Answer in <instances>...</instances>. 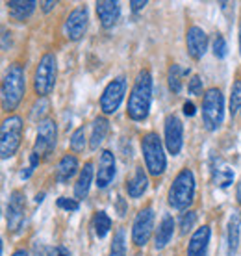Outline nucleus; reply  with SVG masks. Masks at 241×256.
<instances>
[{
    "label": "nucleus",
    "instance_id": "nucleus-3",
    "mask_svg": "<svg viewBox=\"0 0 241 256\" xmlns=\"http://www.w3.org/2000/svg\"><path fill=\"white\" fill-rule=\"evenodd\" d=\"M195 174L190 167H184L180 173L172 178V184L167 192V204L172 210L188 212L195 202Z\"/></svg>",
    "mask_w": 241,
    "mask_h": 256
},
{
    "label": "nucleus",
    "instance_id": "nucleus-22",
    "mask_svg": "<svg viewBox=\"0 0 241 256\" xmlns=\"http://www.w3.org/2000/svg\"><path fill=\"white\" fill-rule=\"evenodd\" d=\"M210 236H212V228H210L208 224L198 226L197 230L193 232L190 238V244H188V256H208Z\"/></svg>",
    "mask_w": 241,
    "mask_h": 256
},
{
    "label": "nucleus",
    "instance_id": "nucleus-38",
    "mask_svg": "<svg viewBox=\"0 0 241 256\" xmlns=\"http://www.w3.org/2000/svg\"><path fill=\"white\" fill-rule=\"evenodd\" d=\"M182 114H184L186 117H193L197 114V106L191 102V100H186V102L182 104Z\"/></svg>",
    "mask_w": 241,
    "mask_h": 256
},
{
    "label": "nucleus",
    "instance_id": "nucleus-37",
    "mask_svg": "<svg viewBox=\"0 0 241 256\" xmlns=\"http://www.w3.org/2000/svg\"><path fill=\"white\" fill-rule=\"evenodd\" d=\"M115 208H117V214H119V218H124V216H126V212H128L126 198L117 197V200H115Z\"/></svg>",
    "mask_w": 241,
    "mask_h": 256
},
{
    "label": "nucleus",
    "instance_id": "nucleus-47",
    "mask_svg": "<svg viewBox=\"0 0 241 256\" xmlns=\"http://www.w3.org/2000/svg\"><path fill=\"white\" fill-rule=\"evenodd\" d=\"M238 41H240V56H241V22H240V32H238Z\"/></svg>",
    "mask_w": 241,
    "mask_h": 256
},
{
    "label": "nucleus",
    "instance_id": "nucleus-27",
    "mask_svg": "<svg viewBox=\"0 0 241 256\" xmlns=\"http://www.w3.org/2000/svg\"><path fill=\"white\" fill-rule=\"evenodd\" d=\"M91 224H93V232H95V236L98 238V240H102V238H106L110 234L114 221H112V218L108 216V212L98 210V212H95V216H93V223Z\"/></svg>",
    "mask_w": 241,
    "mask_h": 256
},
{
    "label": "nucleus",
    "instance_id": "nucleus-21",
    "mask_svg": "<svg viewBox=\"0 0 241 256\" xmlns=\"http://www.w3.org/2000/svg\"><path fill=\"white\" fill-rule=\"evenodd\" d=\"M174 228H176L174 218L171 214H164L158 223V228L154 232V249L164 250L172 240V236H174Z\"/></svg>",
    "mask_w": 241,
    "mask_h": 256
},
{
    "label": "nucleus",
    "instance_id": "nucleus-20",
    "mask_svg": "<svg viewBox=\"0 0 241 256\" xmlns=\"http://www.w3.org/2000/svg\"><path fill=\"white\" fill-rule=\"evenodd\" d=\"M150 174L146 173V169H143V166H136L134 167V173L132 176L126 180V184H124V190H126L128 197L130 198H140L143 197L148 190V184H150V180H148Z\"/></svg>",
    "mask_w": 241,
    "mask_h": 256
},
{
    "label": "nucleus",
    "instance_id": "nucleus-19",
    "mask_svg": "<svg viewBox=\"0 0 241 256\" xmlns=\"http://www.w3.org/2000/svg\"><path fill=\"white\" fill-rule=\"evenodd\" d=\"M241 240V210L234 208L228 216V223H226V254L236 256L240 249Z\"/></svg>",
    "mask_w": 241,
    "mask_h": 256
},
{
    "label": "nucleus",
    "instance_id": "nucleus-24",
    "mask_svg": "<svg viewBox=\"0 0 241 256\" xmlns=\"http://www.w3.org/2000/svg\"><path fill=\"white\" fill-rule=\"evenodd\" d=\"M95 173L96 171L93 169V162H86L84 167L80 169V173H78L76 182H74V198L76 200L88 198L91 184H93V178H95Z\"/></svg>",
    "mask_w": 241,
    "mask_h": 256
},
{
    "label": "nucleus",
    "instance_id": "nucleus-15",
    "mask_svg": "<svg viewBox=\"0 0 241 256\" xmlns=\"http://www.w3.org/2000/svg\"><path fill=\"white\" fill-rule=\"evenodd\" d=\"M208 34L204 32L200 26L191 24L186 32V50L190 54L191 60L200 62L204 58V54L208 52Z\"/></svg>",
    "mask_w": 241,
    "mask_h": 256
},
{
    "label": "nucleus",
    "instance_id": "nucleus-42",
    "mask_svg": "<svg viewBox=\"0 0 241 256\" xmlns=\"http://www.w3.org/2000/svg\"><path fill=\"white\" fill-rule=\"evenodd\" d=\"M39 164H41V158H39L38 154H36L32 150V152H30V167H34V169H36V167H38Z\"/></svg>",
    "mask_w": 241,
    "mask_h": 256
},
{
    "label": "nucleus",
    "instance_id": "nucleus-26",
    "mask_svg": "<svg viewBox=\"0 0 241 256\" xmlns=\"http://www.w3.org/2000/svg\"><path fill=\"white\" fill-rule=\"evenodd\" d=\"M190 74H191L190 69H184L182 65H178V64H171L169 69H167V84H169V90H171L174 95L182 93V88H184L182 78L190 76Z\"/></svg>",
    "mask_w": 241,
    "mask_h": 256
},
{
    "label": "nucleus",
    "instance_id": "nucleus-40",
    "mask_svg": "<svg viewBox=\"0 0 241 256\" xmlns=\"http://www.w3.org/2000/svg\"><path fill=\"white\" fill-rule=\"evenodd\" d=\"M39 6H41V10H43L44 13L52 12L54 8L58 6V2H52V0H46V2H39Z\"/></svg>",
    "mask_w": 241,
    "mask_h": 256
},
{
    "label": "nucleus",
    "instance_id": "nucleus-23",
    "mask_svg": "<svg viewBox=\"0 0 241 256\" xmlns=\"http://www.w3.org/2000/svg\"><path fill=\"white\" fill-rule=\"evenodd\" d=\"M8 6V15L15 22H26L38 10L39 2L36 0H10Z\"/></svg>",
    "mask_w": 241,
    "mask_h": 256
},
{
    "label": "nucleus",
    "instance_id": "nucleus-43",
    "mask_svg": "<svg viewBox=\"0 0 241 256\" xmlns=\"http://www.w3.org/2000/svg\"><path fill=\"white\" fill-rule=\"evenodd\" d=\"M236 202L241 206V176L238 180V184H236Z\"/></svg>",
    "mask_w": 241,
    "mask_h": 256
},
{
    "label": "nucleus",
    "instance_id": "nucleus-1",
    "mask_svg": "<svg viewBox=\"0 0 241 256\" xmlns=\"http://www.w3.org/2000/svg\"><path fill=\"white\" fill-rule=\"evenodd\" d=\"M152 90L154 80L148 69H141L138 76L134 80V86L128 95L126 104V116L134 122H143L150 114V106H152Z\"/></svg>",
    "mask_w": 241,
    "mask_h": 256
},
{
    "label": "nucleus",
    "instance_id": "nucleus-25",
    "mask_svg": "<svg viewBox=\"0 0 241 256\" xmlns=\"http://www.w3.org/2000/svg\"><path fill=\"white\" fill-rule=\"evenodd\" d=\"M110 134V121L106 116H96L91 122V138H89V148L95 152L102 147Z\"/></svg>",
    "mask_w": 241,
    "mask_h": 256
},
{
    "label": "nucleus",
    "instance_id": "nucleus-12",
    "mask_svg": "<svg viewBox=\"0 0 241 256\" xmlns=\"http://www.w3.org/2000/svg\"><path fill=\"white\" fill-rule=\"evenodd\" d=\"M26 218V195L20 190H13L10 193L6 204V224L10 232H19L24 224Z\"/></svg>",
    "mask_w": 241,
    "mask_h": 256
},
{
    "label": "nucleus",
    "instance_id": "nucleus-10",
    "mask_svg": "<svg viewBox=\"0 0 241 256\" xmlns=\"http://www.w3.org/2000/svg\"><path fill=\"white\" fill-rule=\"evenodd\" d=\"M154 221H156V214H154L152 206H143L132 223V244L138 249H143L156 230H154Z\"/></svg>",
    "mask_w": 241,
    "mask_h": 256
},
{
    "label": "nucleus",
    "instance_id": "nucleus-39",
    "mask_svg": "<svg viewBox=\"0 0 241 256\" xmlns=\"http://www.w3.org/2000/svg\"><path fill=\"white\" fill-rule=\"evenodd\" d=\"M146 4H148V0H130V10H132L134 13H138V12H141Z\"/></svg>",
    "mask_w": 241,
    "mask_h": 256
},
{
    "label": "nucleus",
    "instance_id": "nucleus-28",
    "mask_svg": "<svg viewBox=\"0 0 241 256\" xmlns=\"http://www.w3.org/2000/svg\"><path fill=\"white\" fill-rule=\"evenodd\" d=\"M108 256H126V230H124V226H119L114 232Z\"/></svg>",
    "mask_w": 241,
    "mask_h": 256
},
{
    "label": "nucleus",
    "instance_id": "nucleus-34",
    "mask_svg": "<svg viewBox=\"0 0 241 256\" xmlns=\"http://www.w3.org/2000/svg\"><path fill=\"white\" fill-rule=\"evenodd\" d=\"M188 93L191 96H204V93H206L204 91V82L198 74H193L190 78V82H188Z\"/></svg>",
    "mask_w": 241,
    "mask_h": 256
},
{
    "label": "nucleus",
    "instance_id": "nucleus-33",
    "mask_svg": "<svg viewBox=\"0 0 241 256\" xmlns=\"http://www.w3.org/2000/svg\"><path fill=\"white\" fill-rule=\"evenodd\" d=\"M195 223H197V212L195 210L184 212V214L180 216V219H178V224H180V234H182V236L190 234V232L193 230Z\"/></svg>",
    "mask_w": 241,
    "mask_h": 256
},
{
    "label": "nucleus",
    "instance_id": "nucleus-16",
    "mask_svg": "<svg viewBox=\"0 0 241 256\" xmlns=\"http://www.w3.org/2000/svg\"><path fill=\"white\" fill-rule=\"evenodd\" d=\"M210 174H212V182L216 188H221V190H226V188L232 186L234 182V169L226 164V162L219 158V156H214L212 162H210Z\"/></svg>",
    "mask_w": 241,
    "mask_h": 256
},
{
    "label": "nucleus",
    "instance_id": "nucleus-18",
    "mask_svg": "<svg viewBox=\"0 0 241 256\" xmlns=\"http://www.w3.org/2000/svg\"><path fill=\"white\" fill-rule=\"evenodd\" d=\"M96 17L100 20V26L104 30H110L117 24L120 19V4L117 0H100L95 4Z\"/></svg>",
    "mask_w": 241,
    "mask_h": 256
},
{
    "label": "nucleus",
    "instance_id": "nucleus-46",
    "mask_svg": "<svg viewBox=\"0 0 241 256\" xmlns=\"http://www.w3.org/2000/svg\"><path fill=\"white\" fill-rule=\"evenodd\" d=\"M43 198H44V193H38L34 200H36V204H41V202H43Z\"/></svg>",
    "mask_w": 241,
    "mask_h": 256
},
{
    "label": "nucleus",
    "instance_id": "nucleus-11",
    "mask_svg": "<svg viewBox=\"0 0 241 256\" xmlns=\"http://www.w3.org/2000/svg\"><path fill=\"white\" fill-rule=\"evenodd\" d=\"M164 143L167 154L178 156L184 147V124L176 114H167L164 121Z\"/></svg>",
    "mask_w": 241,
    "mask_h": 256
},
{
    "label": "nucleus",
    "instance_id": "nucleus-48",
    "mask_svg": "<svg viewBox=\"0 0 241 256\" xmlns=\"http://www.w3.org/2000/svg\"><path fill=\"white\" fill-rule=\"evenodd\" d=\"M134 256H143V254H141V252H136V254H134Z\"/></svg>",
    "mask_w": 241,
    "mask_h": 256
},
{
    "label": "nucleus",
    "instance_id": "nucleus-5",
    "mask_svg": "<svg viewBox=\"0 0 241 256\" xmlns=\"http://www.w3.org/2000/svg\"><path fill=\"white\" fill-rule=\"evenodd\" d=\"M24 134V119L17 114L6 116L0 124V156L2 160L13 158L22 143Z\"/></svg>",
    "mask_w": 241,
    "mask_h": 256
},
{
    "label": "nucleus",
    "instance_id": "nucleus-30",
    "mask_svg": "<svg viewBox=\"0 0 241 256\" xmlns=\"http://www.w3.org/2000/svg\"><path fill=\"white\" fill-rule=\"evenodd\" d=\"M88 145V138H86V126H78L72 130V134L69 138V147L72 154L84 152V148Z\"/></svg>",
    "mask_w": 241,
    "mask_h": 256
},
{
    "label": "nucleus",
    "instance_id": "nucleus-6",
    "mask_svg": "<svg viewBox=\"0 0 241 256\" xmlns=\"http://www.w3.org/2000/svg\"><path fill=\"white\" fill-rule=\"evenodd\" d=\"M58 58L54 52H44L34 69L32 88L38 96H48L56 88Z\"/></svg>",
    "mask_w": 241,
    "mask_h": 256
},
{
    "label": "nucleus",
    "instance_id": "nucleus-32",
    "mask_svg": "<svg viewBox=\"0 0 241 256\" xmlns=\"http://www.w3.org/2000/svg\"><path fill=\"white\" fill-rule=\"evenodd\" d=\"M212 52L217 60H224L228 56V45H226V39L222 34H214L212 39Z\"/></svg>",
    "mask_w": 241,
    "mask_h": 256
},
{
    "label": "nucleus",
    "instance_id": "nucleus-31",
    "mask_svg": "<svg viewBox=\"0 0 241 256\" xmlns=\"http://www.w3.org/2000/svg\"><path fill=\"white\" fill-rule=\"evenodd\" d=\"M50 110V102H48V96H38L36 102H34L32 110H30V117L34 121L41 122L43 119H46V114Z\"/></svg>",
    "mask_w": 241,
    "mask_h": 256
},
{
    "label": "nucleus",
    "instance_id": "nucleus-2",
    "mask_svg": "<svg viewBox=\"0 0 241 256\" xmlns=\"http://www.w3.org/2000/svg\"><path fill=\"white\" fill-rule=\"evenodd\" d=\"M26 95V70L19 62L10 64L2 78V110L12 116Z\"/></svg>",
    "mask_w": 241,
    "mask_h": 256
},
{
    "label": "nucleus",
    "instance_id": "nucleus-7",
    "mask_svg": "<svg viewBox=\"0 0 241 256\" xmlns=\"http://www.w3.org/2000/svg\"><path fill=\"white\" fill-rule=\"evenodd\" d=\"M202 124L208 132H217L224 122V95L219 88H210L202 96Z\"/></svg>",
    "mask_w": 241,
    "mask_h": 256
},
{
    "label": "nucleus",
    "instance_id": "nucleus-41",
    "mask_svg": "<svg viewBox=\"0 0 241 256\" xmlns=\"http://www.w3.org/2000/svg\"><path fill=\"white\" fill-rule=\"evenodd\" d=\"M34 171H36V169H34V167H30V166H28V167H22V171L19 173L20 180H28L30 176H32Z\"/></svg>",
    "mask_w": 241,
    "mask_h": 256
},
{
    "label": "nucleus",
    "instance_id": "nucleus-8",
    "mask_svg": "<svg viewBox=\"0 0 241 256\" xmlns=\"http://www.w3.org/2000/svg\"><path fill=\"white\" fill-rule=\"evenodd\" d=\"M126 91H128V78L124 74H119L114 80H110L108 86L102 91L100 98H98V106H100L102 116L108 117L117 114V110L120 108V104L124 100Z\"/></svg>",
    "mask_w": 241,
    "mask_h": 256
},
{
    "label": "nucleus",
    "instance_id": "nucleus-29",
    "mask_svg": "<svg viewBox=\"0 0 241 256\" xmlns=\"http://www.w3.org/2000/svg\"><path fill=\"white\" fill-rule=\"evenodd\" d=\"M241 112V80H234L232 88H230V98H228V114L234 119Z\"/></svg>",
    "mask_w": 241,
    "mask_h": 256
},
{
    "label": "nucleus",
    "instance_id": "nucleus-17",
    "mask_svg": "<svg viewBox=\"0 0 241 256\" xmlns=\"http://www.w3.org/2000/svg\"><path fill=\"white\" fill-rule=\"evenodd\" d=\"M80 162H78L76 154H64L62 158H60V162L56 164V182L58 184H62V186H65V184H69L70 180L74 178L78 173H80Z\"/></svg>",
    "mask_w": 241,
    "mask_h": 256
},
{
    "label": "nucleus",
    "instance_id": "nucleus-14",
    "mask_svg": "<svg viewBox=\"0 0 241 256\" xmlns=\"http://www.w3.org/2000/svg\"><path fill=\"white\" fill-rule=\"evenodd\" d=\"M117 174V162H115V154L108 148L100 150L98 154V166H96L95 173V186L96 190H106L112 186Z\"/></svg>",
    "mask_w": 241,
    "mask_h": 256
},
{
    "label": "nucleus",
    "instance_id": "nucleus-35",
    "mask_svg": "<svg viewBox=\"0 0 241 256\" xmlns=\"http://www.w3.org/2000/svg\"><path fill=\"white\" fill-rule=\"evenodd\" d=\"M58 208H62L65 212H78L80 210V200H76L74 197H60L56 200Z\"/></svg>",
    "mask_w": 241,
    "mask_h": 256
},
{
    "label": "nucleus",
    "instance_id": "nucleus-9",
    "mask_svg": "<svg viewBox=\"0 0 241 256\" xmlns=\"http://www.w3.org/2000/svg\"><path fill=\"white\" fill-rule=\"evenodd\" d=\"M58 145V122L52 117H46L41 122H38V132L34 141V152L41 160H48Z\"/></svg>",
    "mask_w": 241,
    "mask_h": 256
},
{
    "label": "nucleus",
    "instance_id": "nucleus-44",
    "mask_svg": "<svg viewBox=\"0 0 241 256\" xmlns=\"http://www.w3.org/2000/svg\"><path fill=\"white\" fill-rule=\"evenodd\" d=\"M34 256H46V254H44L43 247H41V245H39L38 242L34 244Z\"/></svg>",
    "mask_w": 241,
    "mask_h": 256
},
{
    "label": "nucleus",
    "instance_id": "nucleus-45",
    "mask_svg": "<svg viewBox=\"0 0 241 256\" xmlns=\"http://www.w3.org/2000/svg\"><path fill=\"white\" fill-rule=\"evenodd\" d=\"M12 256H32V254H30L26 249H17V250H13Z\"/></svg>",
    "mask_w": 241,
    "mask_h": 256
},
{
    "label": "nucleus",
    "instance_id": "nucleus-36",
    "mask_svg": "<svg viewBox=\"0 0 241 256\" xmlns=\"http://www.w3.org/2000/svg\"><path fill=\"white\" fill-rule=\"evenodd\" d=\"M46 256H70V252L65 245H54L46 249Z\"/></svg>",
    "mask_w": 241,
    "mask_h": 256
},
{
    "label": "nucleus",
    "instance_id": "nucleus-4",
    "mask_svg": "<svg viewBox=\"0 0 241 256\" xmlns=\"http://www.w3.org/2000/svg\"><path fill=\"white\" fill-rule=\"evenodd\" d=\"M141 154L145 162L146 173L152 178H158L167 169V148L164 140L158 136V132H146L141 138Z\"/></svg>",
    "mask_w": 241,
    "mask_h": 256
},
{
    "label": "nucleus",
    "instance_id": "nucleus-13",
    "mask_svg": "<svg viewBox=\"0 0 241 256\" xmlns=\"http://www.w3.org/2000/svg\"><path fill=\"white\" fill-rule=\"evenodd\" d=\"M89 26V12L86 6L74 8L72 12L67 15L64 22V34L69 41H78L82 39L88 32Z\"/></svg>",
    "mask_w": 241,
    "mask_h": 256
},
{
    "label": "nucleus",
    "instance_id": "nucleus-49",
    "mask_svg": "<svg viewBox=\"0 0 241 256\" xmlns=\"http://www.w3.org/2000/svg\"><path fill=\"white\" fill-rule=\"evenodd\" d=\"M240 117H241V112H240Z\"/></svg>",
    "mask_w": 241,
    "mask_h": 256
}]
</instances>
